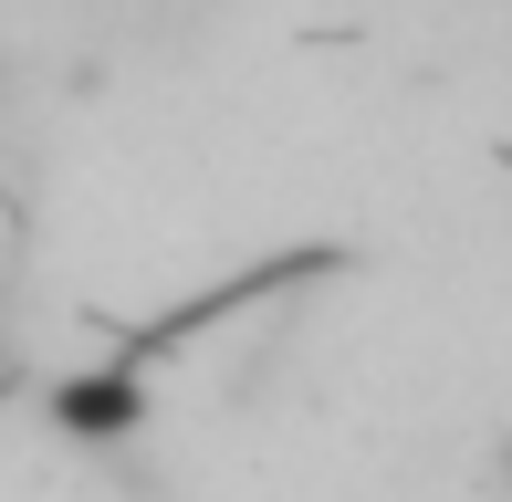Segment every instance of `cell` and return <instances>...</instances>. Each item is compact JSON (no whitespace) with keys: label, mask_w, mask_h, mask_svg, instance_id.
Segmentation results:
<instances>
[{"label":"cell","mask_w":512,"mask_h":502,"mask_svg":"<svg viewBox=\"0 0 512 502\" xmlns=\"http://www.w3.org/2000/svg\"><path fill=\"white\" fill-rule=\"evenodd\" d=\"M136 419H147V367H136V356H105L95 377L53 387V429L63 440H126Z\"/></svg>","instance_id":"7a4b0ae2"},{"label":"cell","mask_w":512,"mask_h":502,"mask_svg":"<svg viewBox=\"0 0 512 502\" xmlns=\"http://www.w3.org/2000/svg\"><path fill=\"white\" fill-rule=\"evenodd\" d=\"M314 272H345V251H335V241H293V251H262V262L220 272L209 293H189V304H168V314H136V325H105V335H115V356H136V367H157V356H178L189 335L230 325V314L272 304V293H293V283H314Z\"/></svg>","instance_id":"6da1fadb"}]
</instances>
